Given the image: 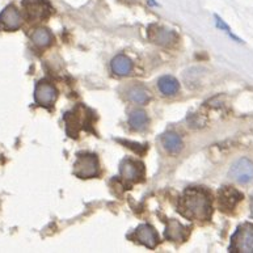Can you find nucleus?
Returning <instances> with one entry per match:
<instances>
[{"label": "nucleus", "instance_id": "f257e3e1", "mask_svg": "<svg viewBox=\"0 0 253 253\" xmlns=\"http://www.w3.org/2000/svg\"><path fill=\"white\" fill-rule=\"evenodd\" d=\"M178 211L193 220H208L211 216V196L204 188L185 190L178 201Z\"/></svg>", "mask_w": 253, "mask_h": 253}, {"label": "nucleus", "instance_id": "f03ea898", "mask_svg": "<svg viewBox=\"0 0 253 253\" xmlns=\"http://www.w3.org/2000/svg\"><path fill=\"white\" fill-rule=\"evenodd\" d=\"M230 252L253 253V224L244 223L231 238Z\"/></svg>", "mask_w": 253, "mask_h": 253}, {"label": "nucleus", "instance_id": "7ed1b4c3", "mask_svg": "<svg viewBox=\"0 0 253 253\" xmlns=\"http://www.w3.org/2000/svg\"><path fill=\"white\" fill-rule=\"evenodd\" d=\"M230 178L242 185L253 181V162L248 158H240L231 166L228 172Z\"/></svg>", "mask_w": 253, "mask_h": 253}, {"label": "nucleus", "instance_id": "20e7f679", "mask_svg": "<svg viewBox=\"0 0 253 253\" xmlns=\"http://www.w3.org/2000/svg\"><path fill=\"white\" fill-rule=\"evenodd\" d=\"M243 193L239 192L232 186H223L218 192V205L223 212L230 214L238 206L239 202H242Z\"/></svg>", "mask_w": 253, "mask_h": 253}, {"label": "nucleus", "instance_id": "39448f33", "mask_svg": "<svg viewBox=\"0 0 253 253\" xmlns=\"http://www.w3.org/2000/svg\"><path fill=\"white\" fill-rule=\"evenodd\" d=\"M98 173V160L96 155H82L74 164V174L80 178L95 177Z\"/></svg>", "mask_w": 253, "mask_h": 253}, {"label": "nucleus", "instance_id": "423d86ee", "mask_svg": "<svg viewBox=\"0 0 253 253\" xmlns=\"http://www.w3.org/2000/svg\"><path fill=\"white\" fill-rule=\"evenodd\" d=\"M0 23L7 31H17L21 27V15L15 5H8L0 13Z\"/></svg>", "mask_w": 253, "mask_h": 253}, {"label": "nucleus", "instance_id": "0eeeda50", "mask_svg": "<svg viewBox=\"0 0 253 253\" xmlns=\"http://www.w3.org/2000/svg\"><path fill=\"white\" fill-rule=\"evenodd\" d=\"M135 239L136 242L143 244L144 247H147L150 250L155 248L159 240L156 231L150 224H140L135 230Z\"/></svg>", "mask_w": 253, "mask_h": 253}, {"label": "nucleus", "instance_id": "6e6552de", "mask_svg": "<svg viewBox=\"0 0 253 253\" xmlns=\"http://www.w3.org/2000/svg\"><path fill=\"white\" fill-rule=\"evenodd\" d=\"M34 98L36 102L40 105H50L55 101L57 98V91L53 85L47 83H38L34 91Z\"/></svg>", "mask_w": 253, "mask_h": 253}, {"label": "nucleus", "instance_id": "1a4fd4ad", "mask_svg": "<svg viewBox=\"0 0 253 253\" xmlns=\"http://www.w3.org/2000/svg\"><path fill=\"white\" fill-rule=\"evenodd\" d=\"M188 234H189V230L182 226L181 223H178L177 220L170 219L168 222V227L166 231L167 239H169L172 242H182V240H185Z\"/></svg>", "mask_w": 253, "mask_h": 253}, {"label": "nucleus", "instance_id": "9d476101", "mask_svg": "<svg viewBox=\"0 0 253 253\" xmlns=\"http://www.w3.org/2000/svg\"><path fill=\"white\" fill-rule=\"evenodd\" d=\"M112 70L120 76L128 75L132 70V62L126 55H117L112 61Z\"/></svg>", "mask_w": 253, "mask_h": 253}, {"label": "nucleus", "instance_id": "9b49d317", "mask_svg": "<svg viewBox=\"0 0 253 253\" xmlns=\"http://www.w3.org/2000/svg\"><path fill=\"white\" fill-rule=\"evenodd\" d=\"M148 36L152 41L159 45H170L174 41V34L172 32L167 31V29H162V28H156V31H152L150 28L148 31Z\"/></svg>", "mask_w": 253, "mask_h": 253}, {"label": "nucleus", "instance_id": "f8f14e48", "mask_svg": "<svg viewBox=\"0 0 253 253\" xmlns=\"http://www.w3.org/2000/svg\"><path fill=\"white\" fill-rule=\"evenodd\" d=\"M163 146L172 154H177L181 151L182 148V139L180 135H177L176 132H167L162 138Z\"/></svg>", "mask_w": 253, "mask_h": 253}, {"label": "nucleus", "instance_id": "ddd939ff", "mask_svg": "<svg viewBox=\"0 0 253 253\" xmlns=\"http://www.w3.org/2000/svg\"><path fill=\"white\" fill-rule=\"evenodd\" d=\"M158 87L163 95L173 96L178 91V82L172 76H163L158 82Z\"/></svg>", "mask_w": 253, "mask_h": 253}, {"label": "nucleus", "instance_id": "4468645a", "mask_svg": "<svg viewBox=\"0 0 253 253\" xmlns=\"http://www.w3.org/2000/svg\"><path fill=\"white\" fill-rule=\"evenodd\" d=\"M142 168L138 167L135 162L132 160H124L121 164V176L126 180H136V177H139Z\"/></svg>", "mask_w": 253, "mask_h": 253}, {"label": "nucleus", "instance_id": "2eb2a0df", "mask_svg": "<svg viewBox=\"0 0 253 253\" xmlns=\"http://www.w3.org/2000/svg\"><path fill=\"white\" fill-rule=\"evenodd\" d=\"M51 33H50L47 29H43V28H40V29H36L32 34V41L36 46L38 47H46V46L50 45L51 42Z\"/></svg>", "mask_w": 253, "mask_h": 253}, {"label": "nucleus", "instance_id": "dca6fc26", "mask_svg": "<svg viewBox=\"0 0 253 253\" xmlns=\"http://www.w3.org/2000/svg\"><path fill=\"white\" fill-rule=\"evenodd\" d=\"M128 100H131L132 102H136V104H146V102L150 100V95H148V91L142 85H136V87H132L127 93Z\"/></svg>", "mask_w": 253, "mask_h": 253}, {"label": "nucleus", "instance_id": "f3484780", "mask_svg": "<svg viewBox=\"0 0 253 253\" xmlns=\"http://www.w3.org/2000/svg\"><path fill=\"white\" fill-rule=\"evenodd\" d=\"M128 124L134 130H142L144 126L147 125V114L144 113L143 110H134L130 114Z\"/></svg>", "mask_w": 253, "mask_h": 253}, {"label": "nucleus", "instance_id": "a211bd4d", "mask_svg": "<svg viewBox=\"0 0 253 253\" xmlns=\"http://www.w3.org/2000/svg\"><path fill=\"white\" fill-rule=\"evenodd\" d=\"M251 215L253 216V200H252V205H251Z\"/></svg>", "mask_w": 253, "mask_h": 253}]
</instances>
